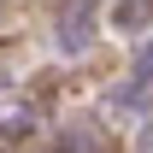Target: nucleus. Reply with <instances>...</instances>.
Here are the masks:
<instances>
[{"label":"nucleus","instance_id":"obj_1","mask_svg":"<svg viewBox=\"0 0 153 153\" xmlns=\"http://www.w3.org/2000/svg\"><path fill=\"white\" fill-rule=\"evenodd\" d=\"M59 41H65V47H82V41H88V30H82V12H71V24H65V30H59Z\"/></svg>","mask_w":153,"mask_h":153},{"label":"nucleus","instance_id":"obj_2","mask_svg":"<svg viewBox=\"0 0 153 153\" xmlns=\"http://www.w3.org/2000/svg\"><path fill=\"white\" fill-rule=\"evenodd\" d=\"M135 71H141V82H153V41L141 47V59H135Z\"/></svg>","mask_w":153,"mask_h":153}]
</instances>
